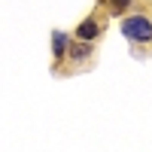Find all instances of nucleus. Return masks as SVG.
Here are the masks:
<instances>
[{
    "label": "nucleus",
    "instance_id": "4",
    "mask_svg": "<svg viewBox=\"0 0 152 152\" xmlns=\"http://www.w3.org/2000/svg\"><path fill=\"white\" fill-rule=\"evenodd\" d=\"M91 55H94V46L91 43H79V40H76L73 46H70V61H73V64H88V61H91Z\"/></svg>",
    "mask_w": 152,
    "mask_h": 152
},
{
    "label": "nucleus",
    "instance_id": "2",
    "mask_svg": "<svg viewBox=\"0 0 152 152\" xmlns=\"http://www.w3.org/2000/svg\"><path fill=\"white\" fill-rule=\"evenodd\" d=\"M73 34H76V40H79V43H91V46H94V43L100 40V21H97L94 15H88V18L79 21V28H76Z\"/></svg>",
    "mask_w": 152,
    "mask_h": 152
},
{
    "label": "nucleus",
    "instance_id": "3",
    "mask_svg": "<svg viewBox=\"0 0 152 152\" xmlns=\"http://www.w3.org/2000/svg\"><path fill=\"white\" fill-rule=\"evenodd\" d=\"M70 37L64 34V31H55L52 34V58H55V73H61V61H64L67 55H70Z\"/></svg>",
    "mask_w": 152,
    "mask_h": 152
},
{
    "label": "nucleus",
    "instance_id": "5",
    "mask_svg": "<svg viewBox=\"0 0 152 152\" xmlns=\"http://www.w3.org/2000/svg\"><path fill=\"white\" fill-rule=\"evenodd\" d=\"M104 3H107V12H110V15H122L125 9H131L134 0H104Z\"/></svg>",
    "mask_w": 152,
    "mask_h": 152
},
{
    "label": "nucleus",
    "instance_id": "1",
    "mask_svg": "<svg viewBox=\"0 0 152 152\" xmlns=\"http://www.w3.org/2000/svg\"><path fill=\"white\" fill-rule=\"evenodd\" d=\"M122 34L128 37L137 46H149L152 43V18L143 15V12H134V15L122 18Z\"/></svg>",
    "mask_w": 152,
    "mask_h": 152
}]
</instances>
